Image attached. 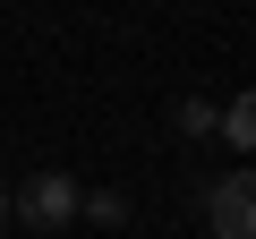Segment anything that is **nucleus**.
<instances>
[{"mask_svg":"<svg viewBox=\"0 0 256 239\" xmlns=\"http://www.w3.org/2000/svg\"><path fill=\"white\" fill-rule=\"evenodd\" d=\"M214 120H222V111H214V102H196V94H188V102H180V111H171V128H180V137H214Z\"/></svg>","mask_w":256,"mask_h":239,"instance_id":"obj_4","label":"nucleus"},{"mask_svg":"<svg viewBox=\"0 0 256 239\" xmlns=\"http://www.w3.org/2000/svg\"><path fill=\"white\" fill-rule=\"evenodd\" d=\"M205 222L214 239H256V171H222L205 196Z\"/></svg>","mask_w":256,"mask_h":239,"instance_id":"obj_2","label":"nucleus"},{"mask_svg":"<svg viewBox=\"0 0 256 239\" xmlns=\"http://www.w3.org/2000/svg\"><path fill=\"white\" fill-rule=\"evenodd\" d=\"M77 205H86V188H77L68 171H34V180L9 196V214H18L26 230H43V239H60V230L77 222Z\"/></svg>","mask_w":256,"mask_h":239,"instance_id":"obj_1","label":"nucleus"},{"mask_svg":"<svg viewBox=\"0 0 256 239\" xmlns=\"http://www.w3.org/2000/svg\"><path fill=\"white\" fill-rule=\"evenodd\" d=\"M77 214H86V222H128V196H120V188H94Z\"/></svg>","mask_w":256,"mask_h":239,"instance_id":"obj_5","label":"nucleus"},{"mask_svg":"<svg viewBox=\"0 0 256 239\" xmlns=\"http://www.w3.org/2000/svg\"><path fill=\"white\" fill-rule=\"evenodd\" d=\"M0 239H9V188H0Z\"/></svg>","mask_w":256,"mask_h":239,"instance_id":"obj_6","label":"nucleus"},{"mask_svg":"<svg viewBox=\"0 0 256 239\" xmlns=\"http://www.w3.org/2000/svg\"><path fill=\"white\" fill-rule=\"evenodd\" d=\"M214 128H222V137H230L239 154H256V86H248V94H239V102H230V111L214 120Z\"/></svg>","mask_w":256,"mask_h":239,"instance_id":"obj_3","label":"nucleus"}]
</instances>
